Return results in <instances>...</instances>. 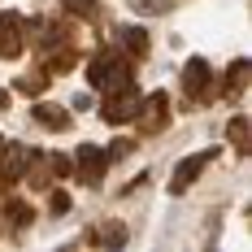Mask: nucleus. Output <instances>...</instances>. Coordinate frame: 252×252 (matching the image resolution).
I'll list each match as a JSON object with an SVG mask.
<instances>
[{
    "mask_svg": "<svg viewBox=\"0 0 252 252\" xmlns=\"http://www.w3.org/2000/svg\"><path fill=\"white\" fill-rule=\"evenodd\" d=\"M87 83L100 87V92H118L130 83V61H122L118 52H100L92 65H87Z\"/></svg>",
    "mask_w": 252,
    "mask_h": 252,
    "instance_id": "f257e3e1",
    "label": "nucleus"
},
{
    "mask_svg": "<svg viewBox=\"0 0 252 252\" xmlns=\"http://www.w3.org/2000/svg\"><path fill=\"white\" fill-rule=\"evenodd\" d=\"M139 92H135V83H126V87H118V92H109V100L100 104V113H104V122H130L135 113H139Z\"/></svg>",
    "mask_w": 252,
    "mask_h": 252,
    "instance_id": "f03ea898",
    "label": "nucleus"
},
{
    "mask_svg": "<svg viewBox=\"0 0 252 252\" xmlns=\"http://www.w3.org/2000/svg\"><path fill=\"white\" fill-rule=\"evenodd\" d=\"M26 48V22L13 9H0V57H18Z\"/></svg>",
    "mask_w": 252,
    "mask_h": 252,
    "instance_id": "7ed1b4c3",
    "label": "nucleus"
},
{
    "mask_svg": "<svg viewBox=\"0 0 252 252\" xmlns=\"http://www.w3.org/2000/svg\"><path fill=\"white\" fill-rule=\"evenodd\" d=\"M74 157H78V161H74V174L83 178V183H100V178H104V170H109V152H104V148L83 144Z\"/></svg>",
    "mask_w": 252,
    "mask_h": 252,
    "instance_id": "20e7f679",
    "label": "nucleus"
},
{
    "mask_svg": "<svg viewBox=\"0 0 252 252\" xmlns=\"http://www.w3.org/2000/svg\"><path fill=\"white\" fill-rule=\"evenodd\" d=\"M31 157L35 152L22 148V144H0V183H18L31 165Z\"/></svg>",
    "mask_w": 252,
    "mask_h": 252,
    "instance_id": "39448f33",
    "label": "nucleus"
},
{
    "mask_svg": "<svg viewBox=\"0 0 252 252\" xmlns=\"http://www.w3.org/2000/svg\"><path fill=\"white\" fill-rule=\"evenodd\" d=\"M209 87H213V70H209V61L191 57V61L183 65V92H187V96H196V100H204V96H209Z\"/></svg>",
    "mask_w": 252,
    "mask_h": 252,
    "instance_id": "423d86ee",
    "label": "nucleus"
},
{
    "mask_svg": "<svg viewBox=\"0 0 252 252\" xmlns=\"http://www.w3.org/2000/svg\"><path fill=\"white\" fill-rule=\"evenodd\" d=\"M139 130H161V126L170 122V100L161 96V92H152L148 100H139Z\"/></svg>",
    "mask_w": 252,
    "mask_h": 252,
    "instance_id": "0eeeda50",
    "label": "nucleus"
},
{
    "mask_svg": "<svg viewBox=\"0 0 252 252\" xmlns=\"http://www.w3.org/2000/svg\"><path fill=\"white\" fill-rule=\"evenodd\" d=\"M213 157H218V152H196L191 161H183V165L174 170V178H170V191H174V196H183V191H187V187L200 178V170L209 165V161H213Z\"/></svg>",
    "mask_w": 252,
    "mask_h": 252,
    "instance_id": "6e6552de",
    "label": "nucleus"
},
{
    "mask_svg": "<svg viewBox=\"0 0 252 252\" xmlns=\"http://www.w3.org/2000/svg\"><path fill=\"white\" fill-rule=\"evenodd\" d=\"M31 39H35L44 52H52V48L65 44V31H61L57 22H31Z\"/></svg>",
    "mask_w": 252,
    "mask_h": 252,
    "instance_id": "1a4fd4ad",
    "label": "nucleus"
},
{
    "mask_svg": "<svg viewBox=\"0 0 252 252\" xmlns=\"http://www.w3.org/2000/svg\"><path fill=\"white\" fill-rule=\"evenodd\" d=\"M226 139H230V148L239 152V157H248L252 152V126H248V118H235V122L226 126Z\"/></svg>",
    "mask_w": 252,
    "mask_h": 252,
    "instance_id": "9d476101",
    "label": "nucleus"
},
{
    "mask_svg": "<svg viewBox=\"0 0 252 252\" xmlns=\"http://www.w3.org/2000/svg\"><path fill=\"white\" fill-rule=\"evenodd\" d=\"M35 122L48 126V130H65V126H70V113H65L61 104H35Z\"/></svg>",
    "mask_w": 252,
    "mask_h": 252,
    "instance_id": "9b49d317",
    "label": "nucleus"
},
{
    "mask_svg": "<svg viewBox=\"0 0 252 252\" xmlns=\"http://www.w3.org/2000/svg\"><path fill=\"white\" fill-rule=\"evenodd\" d=\"M4 222H9L13 230H26L31 222H35V209H31L26 200H9L4 204Z\"/></svg>",
    "mask_w": 252,
    "mask_h": 252,
    "instance_id": "f8f14e48",
    "label": "nucleus"
},
{
    "mask_svg": "<svg viewBox=\"0 0 252 252\" xmlns=\"http://www.w3.org/2000/svg\"><path fill=\"white\" fill-rule=\"evenodd\" d=\"M244 87H248V61L239 57V61H230V70H226V96H244Z\"/></svg>",
    "mask_w": 252,
    "mask_h": 252,
    "instance_id": "ddd939ff",
    "label": "nucleus"
},
{
    "mask_svg": "<svg viewBox=\"0 0 252 252\" xmlns=\"http://www.w3.org/2000/svg\"><path fill=\"white\" fill-rule=\"evenodd\" d=\"M92 244H104V248H122V244H126L122 222H104L100 230H92Z\"/></svg>",
    "mask_w": 252,
    "mask_h": 252,
    "instance_id": "4468645a",
    "label": "nucleus"
},
{
    "mask_svg": "<svg viewBox=\"0 0 252 252\" xmlns=\"http://www.w3.org/2000/svg\"><path fill=\"white\" fill-rule=\"evenodd\" d=\"M122 44H126L130 57H144V52H148V31H144V26H126V31H122Z\"/></svg>",
    "mask_w": 252,
    "mask_h": 252,
    "instance_id": "2eb2a0df",
    "label": "nucleus"
},
{
    "mask_svg": "<svg viewBox=\"0 0 252 252\" xmlns=\"http://www.w3.org/2000/svg\"><path fill=\"white\" fill-rule=\"evenodd\" d=\"M65 13H83V18H96V0H65Z\"/></svg>",
    "mask_w": 252,
    "mask_h": 252,
    "instance_id": "dca6fc26",
    "label": "nucleus"
},
{
    "mask_svg": "<svg viewBox=\"0 0 252 252\" xmlns=\"http://www.w3.org/2000/svg\"><path fill=\"white\" fill-rule=\"evenodd\" d=\"M126 152H130V139H113V144H109V161H118Z\"/></svg>",
    "mask_w": 252,
    "mask_h": 252,
    "instance_id": "f3484780",
    "label": "nucleus"
},
{
    "mask_svg": "<svg viewBox=\"0 0 252 252\" xmlns=\"http://www.w3.org/2000/svg\"><path fill=\"white\" fill-rule=\"evenodd\" d=\"M65 209H70V196H65V191H57V196H52V213H65Z\"/></svg>",
    "mask_w": 252,
    "mask_h": 252,
    "instance_id": "a211bd4d",
    "label": "nucleus"
}]
</instances>
